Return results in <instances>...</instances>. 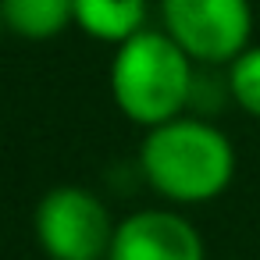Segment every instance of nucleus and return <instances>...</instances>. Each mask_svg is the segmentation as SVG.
<instances>
[{"label":"nucleus","mask_w":260,"mask_h":260,"mask_svg":"<svg viewBox=\"0 0 260 260\" xmlns=\"http://www.w3.org/2000/svg\"><path fill=\"white\" fill-rule=\"evenodd\" d=\"M139 175L168 203H210L228 192L235 178V146L214 121L185 111L146 128L139 143Z\"/></svg>","instance_id":"f257e3e1"},{"label":"nucleus","mask_w":260,"mask_h":260,"mask_svg":"<svg viewBox=\"0 0 260 260\" xmlns=\"http://www.w3.org/2000/svg\"><path fill=\"white\" fill-rule=\"evenodd\" d=\"M196 61L160 29L150 25L114 47L107 86L114 107L139 128L164 125L192 107Z\"/></svg>","instance_id":"f03ea898"},{"label":"nucleus","mask_w":260,"mask_h":260,"mask_svg":"<svg viewBox=\"0 0 260 260\" xmlns=\"http://www.w3.org/2000/svg\"><path fill=\"white\" fill-rule=\"evenodd\" d=\"M157 25L200 64L228 68L253 43V0H157Z\"/></svg>","instance_id":"7ed1b4c3"},{"label":"nucleus","mask_w":260,"mask_h":260,"mask_svg":"<svg viewBox=\"0 0 260 260\" xmlns=\"http://www.w3.org/2000/svg\"><path fill=\"white\" fill-rule=\"evenodd\" d=\"M118 221L107 203L82 185H54L32 214V232L50 260H107Z\"/></svg>","instance_id":"20e7f679"},{"label":"nucleus","mask_w":260,"mask_h":260,"mask_svg":"<svg viewBox=\"0 0 260 260\" xmlns=\"http://www.w3.org/2000/svg\"><path fill=\"white\" fill-rule=\"evenodd\" d=\"M107 260H207V249L185 214L136 210L118 221Z\"/></svg>","instance_id":"39448f33"},{"label":"nucleus","mask_w":260,"mask_h":260,"mask_svg":"<svg viewBox=\"0 0 260 260\" xmlns=\"http://www.w3.org/2000/svg\"><path fill=\"white\" fill-rule=\"evenodd\" d=\"M75 29L96 43H125L150 29V0H72Z\"/></svg>","instance_id":"423d86ee"},{"label":"nucleus","mask_w":260,"mask_h":260,"mask_svg":"<svg viewBox=\"0 0 260 260\" xmlns=\"http://www.w3.org/2000/svg\"><path fill=\"white\" fill-rule=\"evenodd\" d=\"M0 18H4L8 36L29 43L57 40L75 25L72 0H0Z\"/></svg>","instance_id":"0eeeda50"},{"label":"nucleus","mask_w":260,"mask_h":260,"mask_svg":"<svg viewBox=\"0 0 260 260\" xmlns=\"http://www.w3.org/2000/svg\"><path fill=\"white\" fill-rule=\"evenodd\" d=\"M224 89L228 100L260 121V43H249L228 68H224Z\"/></svg>","instance_id":"6e6552de"},{"label":"nucleus","mask_w":260,"mask_h":260,"mask_svg":"<svg viewBox=\"0 0 260 260\" xmlns=\"http://www.w3.org/2000/svg\"><path fill=\"white\" fill-rule=\"evenodd\" d=\"M8 36V29H4V18H0V40H4Z\"/></svg>","instance_id":"1a4fd4ad"}]
</instances>
